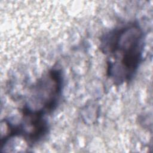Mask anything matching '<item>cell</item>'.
I'll return each mask as SVG.
<instances>
[{
  "label": "cell",
  "instance_id": "1",
  "mask_svg": "<svg viewBox=\"0 0 153 153\" xmlns=\"http://www.w3.org/2000/svg\"><path fill=\"white\" fill-rule=\"evenodd\" d=\"M144 35L137 22L117 27L101 38L100 50L108 56L107 75L117 84L128 82L142 60Z\"/></svg>",
  "mask_w": 153,
  "mask_h": 153
},
{
  "label": "cell",
  "instance_id": "2",
  "mask_svg": "<svg viewBox=\"0 0 153 153\" xmlns=\"http://www.w3.org/2000/svg\"><path fill=\"white\" fill-rule=\"evenodd\" d=\"M63 84L62 72L53 69L33 87V100L39 105V111L49 113L54 110L60 99Z\"/></svg>",
  "mask_w": 153,
  "mask_h": 153
}]
</instances>
